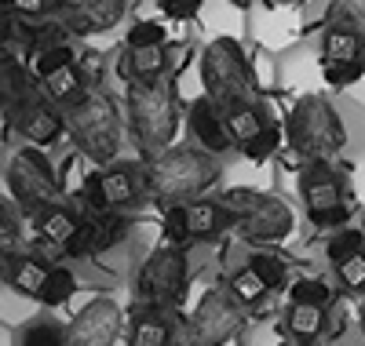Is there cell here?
Masks as SVG:
<instances>
[{"instance_id": "obj_1", "label": "cell", "mask_w": 365, "mask_h": 346, "mask_svg": "<svg viewBox=\"0 0 365 346\" xmlns=\"http://www.w3.org/2000/svg\"><path fill=\"white\" fill-rule=\"evenodd\" d=\"M197 62H201L205 95L223 113L237 153H245L249 161L270 157L282 142V128L267 106L263 84L256 77L249 51L241 48V41L220 33L216 41H208V48L201 51Z\"/></svg>"}, {"instance_id": "obj_2", "label": "cell", "mask_w": 365, "mask_h": 346, "mask_svg": "<svg viewBox=\"0 0 365 346\" xmlns=\"http://www.w3.org/2000/svg\"><path fill=\"white\" fill-rule=\"evenodd\" d=\"M143 161H146V197L158 208L205 197L223 175V161L197 142L168 146L154 157H143Z\"/></svg>"}, {"instance_id": "obj_3", "label": "cell", "mask_w": 365, "mask_h": 346, "mask_svg": "<svg viewBox=\"0 0 365 346\" xmlns=\"http://www.w3.org/2000/svg\"><path fill=\"white\" fill-rule=\"evenodd\" d=\"M66 113V139L73 142V150L84 157L88 164H113L125 146V110L117 106V99L103 88H91L81 103H73Z\"/></svg>"}, {"instance_id": "obj_4", "label": "cell", "mask_w": 365, "mask_h": 346, "mask_svg": "<svg viewBox=\"0 0 365 346\" xmlns=\"http://www.w3.org/2000/svg\"><path fill=\"white\" fill-rule=\"evenodd\" d=\"M125 120L139 146V157H154V153L168 150L179 132L175 77L125 84Z\"/></svg>"}, {"instance_id": "obj_5", "label": "cell", "mask_w": 365, "mask_h": 346, "mask_svg": "<svg viewBox=\"0 0 365 346\" xmlns=\"http://www.w3.org/2000/svg\"><path fill=\"white\" fill-rule=\"evenodd\" d=\"M285 146L299 161H340L347 146V128L329 95L311 91V95L296 99L285 117Z\"/></svg>"}, {"instance_id": "obj_6", "label": "cell", "mask_w": 365, "mask_h": 346, "mask_svg": "<svg viewBox=\"0 0 365 346\" xmlns=\"http://www.w3.org/2000/svg\"><path fill=\"white\" fill-rule=\"evenodd\" d=\"M220 197H223V204L234 215V234L245 244H252V248H278L296 230L292 208L282 197H274V194L234 186V190H223Z\"/></svg>"}, {"instance_id": "obj_7", "label": "cell", "mask_w": 365, "mask_h": 346, "mask_svg": "<svg viewBox=\"0 0 365 346\" xmlns=\"http://www.w3.org/2000/svg\"><path fill=\"white\" fill-rule=\"evenodd\" d=\"M4 186H8V197L26 215V223L66 197L63 179H58V168L48 161V153L41 146H19V150L8 153Z\"/></svg>"}, {"instance_id": "obj_8", "label": "cell", "mask_w": 365, "mask_h": 346, "mask_svg": "<svg viewBox=\"0 0 365 346\" xmlns=\"http://www.w3.org/2000/svg\"><path fill=\"white\" fill-rule=\"evenodd\" d=\"M299 201L307 204V219L318 230H340L354 211L347 175L336 161H303L296 175Z\"/></svg>"}, {"instance_id": "obj_9", "label": "cell", "mask_w": 365, "mask_h": 346, "mask_svg": "<svg viewBox=\"0 0 365 346\" xmlns=\"http://www.w3.org/2000/svg\"><path fill=\"white\" fill-rule=\"evenodd\" d=\"M249 306L241 303L227 281L201 292L197 306L190 310L187 325H182V346H227L249 328Z\"/></svg>"}, {"instance_id": "obj_10", "label": "cell", "mask_w": 365, "mask_h": 346, "mask_svg": "<svg viewBox=\"0 0 365 346\" xmlns=\"http://www.w3.org/2000/svg\"><path fill=\"white\" fill-rule=\"evenodd\" d=\"M77 201L88 211H135L143 204H150L146 197V161L135 157V161H117L91 168Z\"/></svg>"}, {"instance_id": "obj_11", "label": "cell", "mask_w": 365, "mask_h": 346, "mask_svg": "<svg viewBox=\"0 0 365 346\" xmlns=\"http://www.w3.org/2000/svg\"><path fill=\"white\" fill-rule=\"evenodd\" d=\"M190 256L187 244H158L135 273V303L143 306H168L179 310L190 292Z\"/></svg>"}, {"instance_id": "obj_12", "label": "cell", "mask_w": 365, "mask_h": 346, "mask_svg": "<svg viewBox=\"0 0 365 346\" xmlns=\"http://www.w3.org/2000/svg\"><path fill=\"white\" fill-rule=\"evenodd\" d=\"M29 66H34V73H37L41 91L58 110H70L73 103H81L88 91L96 88V80H91L88 70H84V58L73 51V41L34 51L29 55Z\"/></svg>"}, {"instance_id": "obj_13", "label": "cell", "mask_w": 365, "mask_h": 346, "mask_svg": "<svg viewBox=\"0 0 365 346\" xmlns=\"http://www.w3.org/2000/svg\"><path fill=\"white\" fill-rule=\"evenodd\" d=\"M113 70L120 84L135 80H161L168 73V33L161 22H135L125 44L113 55Z\"/></svg>"}, {"instance_id": "obj_14", "label": "cell", "mask_w": 365, "mask_h": 346, "mask_svg": "<svg viewBox=\"0 0 365 346\" xmlns=\"http://www.w3.org/2000/svg\"><path fill=\"white\" fill-rule=\"evenodd\" d=\"M318 66L332 88H347L365 77V26L325 22L318 37Z\"/></svg>"}, {"instance_id": "obj_15", "label": "cell", "mask_w": 365, "mask_h": 346, "mask_svg": "<svg viewBox=\"0 0 365 346\" xmlns=\"http://www.w3.org/2000/svg\"><path fill=\"white\" fill-rule=\"evenodd\" d=\"M128 19V0H58L51 26H58L70 41L110 33Z\"/></svg>"}, {"instance_id": "obj_16", "label": "cell", "mask_w": 365, "mask_h": 346, "mask_svg": "<svg viewBox=\"0 0 365 346\" xmlns=\"http://www.w3.org/2000/svg\"><path fill=\"white\" fill-rule=\"evenodd\" d=\"M132 234V215L128 211H84L77 234L66 244L70 259H96L106 256L117 244H125Z\"/></svg>"}, {"instance_id": "obj_17", "label": "cell", "mask_w": 365, "mask_h": 346, "mask_svg": "<svg viewBox=\"0 0 365 346\" xmlns=\"http://www.w3.org/2000/svg\"><path fill=\"white\" fill-rule=\"evenodd\" d=\"M4 124H11L15 135H22L29 146H41V150L55 146L58 139H66V113L58 110L44 91H37L34 99H26Z\"/></svg>"}, {"instance_id": "obj_18", "label": "cell", "mask_w": 365, "mask_h": 346, "mask_svg": "<svg viewBox=\"0 0 365 346\" xmlns=\"http://www.w3.org/2000/svg\"><path fill=\"white\" fill-rule=\"evenodd\" d=\"M120 328H125V313L113 299H91L66 321V346H113Z\"/></svg>"}, {"instance_id": "obj_19", "label": "cell", "mask_w": 365, "mask_h": 346, "mask_svg": "<svg viewBox=\"0 0 365 346\" xmlns=\"http://www.w3.org/2000/svg\"><path fill=\"white\" fill-rule=\"evenodd\" d=\"M182 318L179 310L168 306H132L128 318V346H182Z\"/></svg>"}, {"instance_id": "obj_20", "label": "cell", "mask_w": 365, "mask_h": 346, "mask_svg": "<svg viewBox=\"0 0 365 346\" xmlns=\"http://www.w3.org/2000/svg\"><path fill=\"white\" fill-rule=\"evenodd\" d=\"M41 91L34 66L22 58L19 48H0V120H8L26 99Z\"/></svg>"}, {"instance_id": "obj_21", "label": "cell", "mask_w": 365, "mask_h": 346, "mask_svg": "<svg viewBox=\"0 0 365 346\" xmlns=\"http://www.w3.org/2000/svg\"><path fill=\"white\" fill-rule=\"evenodd\" d=\"M187 223H190V248H212L220 244L227 234H234V215L223 204V197H194L187 201Z\"/></svg>"}, {"instance_id": "obj_22", "label": "cell", "mask_w": 365, "mask_h": 346, "mask_svg": "<svg viewBox=\"0 0 365 346\" xmlns=\"http://www.w3.org/2000/svg\"><path fill=\"white\" fill-rule=\"evenodd\" d=\"M187 124H190L194 142L205 146V150H212L216 157L237 150V146H234V135H230V128H227V120H223V113L212 106V99L205 95V91L190 103V110H187Z\"/></svg>"}, {"instance_id": "obj_23", "label": "cell", "mask_w": 365, "mask_h": 346, "mask_svg": "<svg viewBox=\"0 0 365 346\" xmlns=\"http://www.w3.org/2000/svg\"><path fill=\"white\" fill-rule=\"evenodd\" d=\"M26 215L11 197H0V285H8L11 266L29 251V234H26Z\"/></svg>"}, {"instance_id": "obj_24", "label": "cell", "mask_w": 365, "mask_h": 346, "mask_svg": "<svg viewBox=\"0 0 365 346\" xmlns=\"http://www.w3.org/2000/svg\"><path fill=\"white\" fill-rule=\"evenodd\" d=\"M84 204L77 201V197H63L58 204H51V208H44L41 215H34L29 219V226H34V234L37 237H44V241H55V244H70V237L77 234V226H81V219H84Z\"/></svg>"}, {"instance_id": "obj_25", "label": "cell", "mask_w": 365, "mask_h": 346, "mask_svg": "<svg viewBox=\"0 0 365 346\" xmlns=\"http://www.w3.org/2000/svg\"><path fill=\"white\" fill-rule=\"evenodd\" d=\"M329 332V306H311V303H289L282 335H289L299 346H318Z\"/></svg>"}, {"instance_id": "obj_26", "label": "cell", "mask_w": 365, "mask_h": 346, "mask_svg": "<svg viewBox=\"0 0 365 346\" xmlns=\"http://www.w3.org/2000/svg\"><path fill=\"white\" fill-rule=\"evenodd\" d=\"M48 270H51V266H48L44 259H37L34 251H26V256L11 266L8 288H11V292H19V295H26V299H37V295H41V288H44Z\"/></svg>"}, {"instance_id": "obj_27", "label": "cell", "mask_w": 365, "mask_h": 346, "mask_svg": "<svg viewBox=\"0 0 365 346\" xmlns=\"http://www.w3.org/2000/svg\"><path fill=\"white\" fill-rule=\"evenodd\" d=\"M227 285H230V292L245 303L249 310H256V306H263L267 303V295H270V285L267 281L249 266V263H241L237 270H230V277H227Z\"/></svg>"}, {"instance_id": "obj_28", "label": "cell", "mask_w": 365, "mask_h": 346, "mask_svg": "<svg viewBox=\"0 0 365 346\" xmlns=\"http://www.w3.org/2000/svg\"><path fill=\"white\" fill-rule=\"evenodd\" d=\"M15 346H66V325L55 318H34L19 328Z\"/></svg>"}, {"instance_id": "obj_29", "label": "cell", "mask_w": 365, "mask_h": 346, "mask_svg": "<svg viewBox=\"0 0 365 346\" xmlns=\"http://www.w3.org/2000/svg\"><path fill=\"white\" fill-rule=\"evenodd\" d=\"M73 292H77V273H73L66 263H55V266L48 270V277H44V288H41L37 303H44V306H63V303L73 299Z\"/></svg>"}, {"instance_id": "obj_30", "label": "cell", "mask_w": 365, "mask_h": 346, "mask_svg": "<svg viewBox=\"0 0 365 346\" xmlns=\"http://www.w3.org/2000/svg\"><path fill=\"white\" fill-rule=\"evenodd\" d=\"M245 263H249L263 281H267L270 292H282V288H285V281H289V266H285V259L278 256V251H270V248H256Z\"/></svg>"}, {"instance_id": "obj_31", "label": "cell", "mask_w": 365, "mask_h": 346, "mask_svg": "<svg viewBox=\"0 0 365 346\" xmlns=\"http://www.w3.org/2000/svg\"><path fill=\"white\" fill-rule=\"evenodd\" d=\"M358 248H365V230H358V226L329 230V237H325V259H329V266H340L347 256H354Z\"/></svg>"}, {"instance_id": "obj_32", "label": "cell", "mask_w": 365, "mask_h": 346, "mask_svg": "<svg viewBox=\"0 0 365 346\" xmlns=\"http://www.w3.org/2000/svg\"><path fill=\"white\" fill-rule=\"evenodd\" d=\"M336 292L329 288V281L322 277H299L289 285V303H311V306H332Z\"/></svg>"}, {"instance_id": "obj_33", "label": "cell", "mask_w": 365, "mask_h": 346, "mask_svg": "<svg viewBox=\"0 0 365 346\" xmlns=\"http://www.w3.org/2000/svg\"><path fill=\"white\" fill-rule=\"evenodd\" d=\"M161 234L168 244H187L190 248V223H187V204H168L161 211Z\"/></svg>"}, {"instance_id": "obj_34", "label": "cell", "mask_w": 365, "mask_h": 346, "mask_svg": "<svg viewBox=\"0 0 365 346\" xmlns=\"http://www.w3.org/2000/svg\"><path fill=\"white\" fill-rule=\"evenodd\" d=\"M4 11H15L26 22H51L58 11V0H0Z\"/></svg>"}, {"instance_id": "obj_35", "label": "cell", "mask_w": 365, "mask_h": 346, "mask_svg": "<svg viewBox=\"0 0 365 346\" xmlns=\"http://www.w3.org/2000/svg\"><path fill=\"white\" fill-rule=\"evenodd\" d=\"M29 26H34V22H26V19H19L15 11L0 8V48H19V51H26V44H29Z\"/></svg>"}, {"instance_id": "obj_36", "label": "cell", "mask_w": 365, "mask_h": 346, "mask_svg": "<svg viewBox=\"0 0 365 346\" xmlns=\"http://www.w3.org/2000/svg\"><path fill=\"white\" fill-rule=\"evenodd\" d=\"M340 277V285L354 295H365V248H358L354 256H347L340 266H332Z\"/></svg>"}, {"instance_id": "obj_37", "label": "cell", "mask_w": 365, "mask_h": 346, "mask_svg": "<svg viewBox=\"0 0 365 346\" xmlns=\"http://www.w3.org/2000/svg\"><path fill=\"white\" fill-rule=\"evenodd\" d=\"M325 22H351V26H365V0H329V8H325Z\"/></svg>"}, {"instance_id": "obj_38", "label": "cell", "mask_w": 365, "mask_h": 346, "mask_svg": "<svg viewBox=\"0 0 365 346\" xmlns=\"http://www.w3.org/2000/svg\"><path fill=\"white\" fill-rule=\"evenodd\" d=\"M154 4L175 22H190L205 11V0H154Z\"/></svg>"}, {"instance_id": "obj_39", "label": "cell", "mask_w": 365, "mask_h": 346, "mask_svg": "<svg viewBox=\"0 0 365 346\" xmlns=\"http://www.w3.org/2000/svg\"><path fill=\"white\" fill-rule=\"evenodd\" d=\"M194 58V48L187 41H168V73L179 77V70L187 66V62Z\"/></svg>"}, {"instance_id": "obj_40", "label": "cell", "mask_w": 365, "mask_h": 346, "mask_svg": "<svg viewBox=\"0 0 365 346\" xmlns=\"http://www.w3.org/2000/svg\"><path fill=\"white\" fill-rule=\"evenodd\" d=\"M267 8H292V4H303V0H263Z\"/></svg>"}, {"instance_id": "obj_41", "label": "cell", "mask_w": 365, "mask_h": 346, "mask_svg": "<svg viewBox=\"0 0 365 346\" xmlns=\"http://www.w3.org/2000/svg\"><path fill=\"white\" fill-rule=\"evenodd\" d=\"M223 4H230V8H241V11H245V8H252V4H256V0H223Z\"/></svg>"}, {"instance_id": "obj_42", "label": "cell", "mask_w": 365, "mask_h": 346, "mask_svg": "<svg viewBox=\"0 0 365 346\" xmlns=\"http://www.w3.org/2000/svg\"><path fill=\"white\" fill-rule=\"evenodd\" d=\"M358 328L365 332V295H361V303H358Z\"/></svg>"}, {"instance_id": "obj_43", "label": "cell", "mask_w": 365, "mask_h": 346, "mask_svg": "<svg viewBox=\"0 0 365 346\" xmlns=\"http://www.w3.org/2000/svg\"><path fill=\"white\" fill-rule=\"evenodd\" d=\"M278 346H299V342H292L289 335H282V339H278Z\"/></svg>"}]
</instances>
